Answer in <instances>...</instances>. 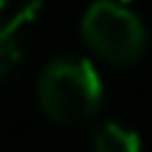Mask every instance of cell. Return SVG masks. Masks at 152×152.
I'll return each instance as SVG.
<instances>
[{"label":"cell","instance_id":"1","mask_svg":"<svg viewBox=\"0 0 152 152\" xmlns=\"http://www.w3.org/2000/svg\"><path fill=\"white\" fill-rule=\"evenodd\" d=\"M37 99L51 121L85 124L102 110L104 82L93 62L82 56H59L42 68Z\"/></svg>","mask_w":152,"mask_h":152},{"label":"cell","instance_id":"2","mask_svg":"<svg viewBox=\"0 0 152 152\" xmlns=\"http://www.w3.org/2000/svg\"><path fill=\"white\" fill-rule=\"evenodd\" d=\"M87 48L110 65H135L147 54V28L141 17L115 0H99L82 17Z\"/></svg>","mask_w":152,"mask_h":152},{"label":"cell","instance_id":"3","mask_svg":"<svg viewBox=\"0 0 152 152\" xmlns=\"http://www.w3.org/2000/svg\"><path fill=\"white\" fill-rule=\"evenodd\" d=\"M39 11H42V3L31 0V3L20 6L14 14L0 20V82L11 76L20 68V62L26 59L28 39H31L34 26H37Z\"/></svg>","mask_w":152,"mask_h":152},{"label":"cell","instance_id":"4","mask_svg":"<svg viewBox=\"0 0 152 152\" xmlns=\"http://www.w3.org/2000/svg\"><path fill=\"white\" fill-rule=\"evenodd\" d=\"M93 152H141V135L118 121H104L93 132Z\"/></svg>","mask_w":152,"mask_h":152},{"label":"cell","instance_id":"5","mask_svg":"<svg viewBox=\"0 0 152 152\" xmlns=\"http://www.w3.org/2000/svg\"><path fill=\"white\" fill-rule=\"evenodd\" d=\"M6 6H9V0H0V11H3V9H6Z\"/></svg>","mask_w":152,"mask_h":152},{"label":"cell","instance_id":"6","mask_svg":"<svg viewBox=\"0 0 152 152\" xmlns=\"http://www.w3.org/2000/svg\"><path fill=\"white\" fill-rule=\"evenodd\" d=\"M115 3H121V6H124V3H130V0H115Z\"/></svg>","mask_w":152,"mask_h":152}]
</instances>
